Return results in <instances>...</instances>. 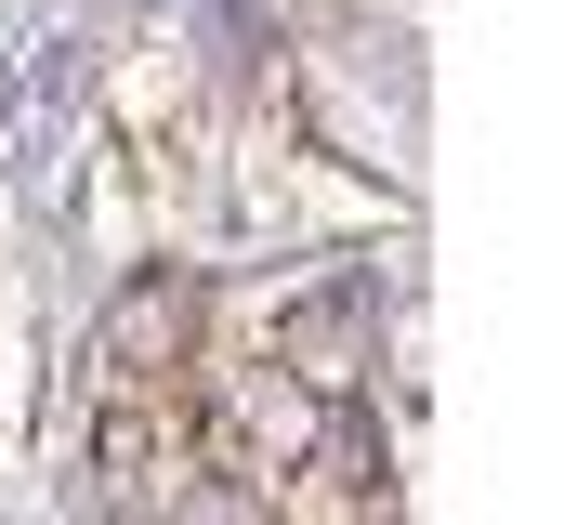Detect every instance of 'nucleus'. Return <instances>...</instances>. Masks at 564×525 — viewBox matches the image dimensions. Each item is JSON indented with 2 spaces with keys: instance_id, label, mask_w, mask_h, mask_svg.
<instances>
[{
  "instance_id": "obj_1",
  "label": "nucleus",
  "mask_w": 564,
  "mask_h": 525,
  "mask_svg": "<svg viewBox=\"0 0 564 525\" xmlns=\"http://www.w3.org/2000/svg\"><path fill=\"white\" fill-rule=\"evenodd\" d=\"M276 368L315 394V407H355V382L381 368V289L341 276V289H315V302H289L276 315Z\"/></svg>"
},
{
  "instance_id": "obj_2",
  "label": "nucleus",
  "mask_w": 564,
  "mask_h": 525,
  "mask_svg": "<svg viewBox=\"0 0 564 525\" xmlns=\"http://www.w3.org/2000/svg\"><path fill=\"white\" fill-rule=\"evenodd\" d=\"M184 355H197V276L144 262L132 289L106 302V382H119V394H158Z\"/></svg>"
},
{
  "instance_id": "obj_3",
  "label": "nucleus",
  "mask_w": 564,
  "mask_h": 525,
  "mask_svg": "<svg viewBox=\"0 0 564 525\" xmlns=\"http://www.w3.org/2000/svg\"><path fill=\"white\" fill-rule=\"evenodd\" d=\"M171 473H184V420H158L144 394H119V407L93 420V500H106V513H158Z\"/></svg>"
},
{
  "instance_id": "obj_4",
  "label": "nucleus",
  "mask_w": 564,
  "mask_h": 525,
  "mask_svg": "<svg viewBox=\"0 0 564 525\" xmlns=\"http://www.w3.org/2000/svg\"><path fill=\"white\" fill-rule=\"evenodd\" d=\"M158 525H276V486H263V473L197 460V473H171V486H158Z\"/></svg>"
},
{
  "instance_id": "obj_5",
  "label": "nucleus",
  "mask_w": 564,
  "mask_h": 525,
  "mask_svg": "<svg viewBox=\"0 0 564 525\" xmlns=\"http://www.w3.org/2000/svg\"><path fill=\"white\" fill-rule=\"evenodd\" d=\"M315 447H328V460H341V486L381 513V486H394V447H381V420H368V407H328V420H315Z\"/></svg>"
}]
</instances>
